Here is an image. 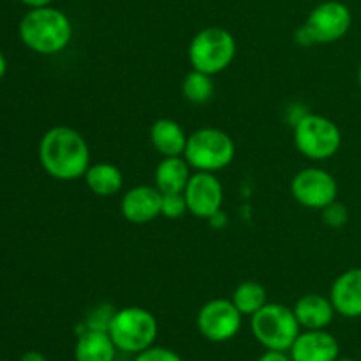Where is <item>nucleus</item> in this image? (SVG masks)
I'll return each instance as SVG.
<instances>
[{"mask_svg": "<svg viewBox=\"0 0 361 361\" xmlns=\"http://www.w3.org/2000/svg\"><path fill=\"white\" fill-rule=\"evenodd\" d=\"M39 161L42 169L55 180L71 182L83 178L90 168V148L83 134L67 126L46 130L39 143Z\"/></svg>", "mask_w": 361, "mask_h": 361, "instance_id": "f257e3e1", "label": "nucleus"}, {"mask_svg": "<svg viewBox=\"0 0 361 361\" xmlns=\"http://www.w3.org/2000/svg\"><path fill=\"white\" fill-rule=\"evenodd\" d=\"M21 42L39 55H56L69 46L73 39V23L63 11L56 7L30 9L18 27Z\"/></svg>", "mask_w": 361, "mask_h": 361, "instance_id": "f03ea898", "label": "nucleus"}, {"mask_svg": "<svg viewBox=\"0 0 361 361\" xmlns=\"http://www.w3.org/2000/svg\"><path fill=\"white\" fill-rule=\"evenodd\" d=\"M236 154L233 137L215 127H201L189 134L183 157L194 171L217 173L228 168Z\"/></svg>", "mask_w": 361, "mask_h": 361, "instance_id": "7ed1b4c3", "label": "nucleus"}, {"mask_svg": "<svg viewBox=\"0 0 361 361\" xmlns=\"http://www.w3.org/2000/svg\"><path fill=\"white\" fill-rule=\"evenodd\" d=\"M236 51L238 46L231 32L222 27H207L190 39L187 56L192 69L215 76L231 66Z\"/></svg>", "mask_w": 361, "mask_h": 361, "instance_id": "20e7f679", "label": "nucleus"}, {"mask_svg": "<svg viewBox=\"0 0 361 361\" xmlns=\"http://www.w3.org/2000/svg\"><path fill=\"white\" fill-rule=\"evenodd\" d=\"M108 334L118 351L140 355L154 345L159 324L150 310L143 307H126L115 312Z\"/></svg>", "mask_w": 361, "mask_h": 361, "instance_id": "39448f33", "label": "nucleus"}, {"mask_svg": "<svg viewBox=\"0 0 361 361\" xmlns=\"http://www.w3.org/2000/svg\"><path fill=\"white\" fill-rule=\"evenodd\" d=\"M295 147L310 161H328L342 147V133L334 120L316 113H305L293 126Z\"/></svg>", "mask_w": 361, "mask_h": 361, "instance_id": "423d86ee", "label": "nucleus"}, {"mask_svg": "<svg viewBox=\"0 0 361 361\" xmlns=\"http://www.w3.org/2000/svg\"><path fill=\"white\" fill-rule=\"evenodd\" d=\"M250 328L263 348L274 351H289L300 335V323L295 310L282 303H267L250 321Z\"/></svg>", "mask_w": 361, "mask_h": 361, "instance_id": "0eeeda50", "label": "nucleus"}, {"mask_svg": "<svg viewBox=\"0 0 361 361\" xmlns=\"http://www.w3.org/2000/svg\"><path fill=\"white\" fill-rule=\"evenodd\" d=\"M303 25L312 35L314 44H331L344 39L351 30L353 14L341 0H326L310 11Z\"/></svg>", "mask_w": 361, "mask_h": 361, "instance_id": "6e6552de", "label": "nucleus"}, {"mask_svg": "<svg viewBox=\"0 0 361 361\" xmlns=\"http://www.w3.org/2000/svg\"><path fill=\"white\" fill-rule=\"evenodd\" d=\"M291 194L298 204L312 210H323L337 200L338 183L323 168H305L291 180Z\"/></svg>", "mask_w": 361, "mask_h": 361, "instance_id": "1a4fd4ad", "label": "nucleus"}, {"mask_svg": "<svg viewBox=\"0 0 361 361\" xmlns=\"http://www.w3.org/2000/svg\"><path fill=\"white\" fill-rule=\"evenodd\" d=\"M200 334L210 342H228L242 328V312L231 300L215 298L204 303L196 317Z\"/></svg>", "mask_w": 361, "mask_h": 361, "instance_id": "9d476101", "label": "nucleus"}, {"mask_svg": "<svg viewBox=\"0 0 361 361\" xmlns=\"http://www.w3.org/2000/svg\"><path fill=\"white\" fill-rule=\"evenodd\" d=\"M187 210L197 219H210L222 210L224 204V187L215 173L194 171L190 175L185 190Z\"/></svg>", "mask_w": 361, "mask_h": 361, "instance_id": "9b49d317", "label": "nucleus"}, {"mask_svg": "<svg viewBox=\"0 0 361 361\" xmlns=\"http://www.w3.org/2000/svg\"><path fill=\"white\" fill-rule=\"evenodd\" d=\"M162 192L155 185H136L120 201V212L130 224L143 226L161 215Z\"/></svg>", "mask_w": 361, "mask_h": 361, "instance_id": "f8f14e48", "label": "nucleus"}, {"mask_svg": "<svg viewBox=\"0 0 361 361\" xmlns=\"http://www.w3.org/2000/svg\"><path fill=\"white\" fill-rule=\"evenodd\" d=\"M338 355V341L326 330L303 331L289 349L291 361H335Z\"/></svg>", "mask_w": 361, "mask_h": 361, "instance_id": "ddd939ff", "label": "nucleus"}, {"mask_svg": "<svg viewBox=\"0 0 361 361\" xmlns=\"http://www.w3.org/2000/svg\"><path fill=\"white\" fill-rule=\"evenodd\" d=\"M330 300L338 316L348 319L361 317V267L349 268L335 279Z\"/></svg>", "mask_w": 361, "mask_h": 361, "instance_id": "4468645a", "label": "nucleus"}, {"mask_svg": "<svg viewBox=\"0 0 361 361\" xmlns=\"http://www.w3.org/2000/svg\"><path fill=\"white\" fill-rule=\"evenodd\" d=\"M295 316L300 326L305 330H326L335 317L334 303L330 298L316 293L303 295L295 303Z\"/></svg>", "mask_w": 361, "mask_h": 361, "instance_id": "2eb2a0df", "label": "nucleus"}, {"mask_svg": "<svg viewBox=\"0 0 361 361\" xmlns=\"http://www.w3.org/2000/svg\"><path fill=\"white\" fill-rule=\"evenodd\" d=\"M187 134L183 127L173 118H159L150 127L152 147L162 157H180L185 152Z\"/></svg>", "mask_w": 361, "mask_h": 361, "instance_id": "dca6fc26", "label": "nucleus"}, {"mask_svg": "<svg viewBox=\"0 0 361 361\" xmlns=\"http://www.w3.org/2000/svg\"><path fill=\"white\" fill-rule=\"evenodd\" d=\"M116 345L108 331L83 330L78 335L74 360L76 361H115Z\"/></svg>", "mask_w": 361, "mask_h": 361, "instance_id": "f3484780", "label": "nucleus"}, {"mask_svg": "<svg viewBox=\"0 0 361 361\" xmlns=\"http://www.w3.org/2000/svg\"><path fill=\"white\" fill-rule=\"evenodd\" d=\"M190 178V166L183 155L162 157L154 173V185L162 194L183 192Z\"/></svg>", "mask_w": 361, "mask_h": 361, "instance_id": "a211bd4d", "label": "nucleus"}, {"mask_svg": "<svg viewBox=\"0 0 361 361\" xmlns=\"http://www.w3.org/2000/svg\"><path fill=\"white\" fill-rule=\"evenodd\" d=\"M85 183L92 194L99 197L115 196L123 187V175L118 166L111 162H97L90 164L85 173Z\"/></svg>", "mask_w": 361, "mask_h": 361, "instance_id": "6ab92c4d", "label": "nucleus"}, {"mask_svg": "<svg viewBox=\"0 0 361 361\" xmlns=\"http://www.w3.org/2000/svg\"><path fill=\"white\" fill-rule=\"evenodd\" d=\"M231 302L242 312V316L252 317L268 303L267 288L256 281H245L236 286Z\"/></svg>", "mask_w": 361, "mask_h": 361, "instance_id": "aec40b11", "label": "nucleus"}, {"mask_svg": "<svg viewBox=\"0 0 361 361\" xmlns=\"http://www.w3.org/2000/svg\"><path fill=\"white\" fill-rule=\"evenodd\" d=\"M212 78L214 76L201 73V71H189L182 81L183 97L192 102V104H204V102L210 101L215 92V85Z\"/></svg>", "mask_w": 361, "mask_h": 361, "instance_id": "412c9836", "label": "nucleus"}, {"mask_svg": "<svg viewBox=\"0 0 361 361\" xmlns=\"http://www.w3.org/2000/svg\"><path fill=\"white\" fill-rule=\"evenodd\" d=\"M116 310L109 303H99L94 309L88 312L87 321H85V328L87 330H97V331H108L109 324H111L113 316Z\"/></svg>", "mask_w": 361, "mask_h": 361, "instance_id": "4be33fe9", "label": "nucleus"}, {"mask_svg": "<svg viewBox=\"0 0 361 361\" xmlns=\"http://www.w3.org/2000/svg\"><path fill=\"white\" fill-rule=\"evenodd\" d=\"M187 203L183 192H169L162 194L161 215L168 219H180L187 214Z\"/></svg>", "mask_w": 361, "mask_h": 361, "instance_id": "5701e85b", "label": "nucleus"}, {"mask_svg": "<svg viewBox=\"0 0 361 361\" xmlns=\"http://www.w3.org/2000/svg\"><path fill=\"white\" fill-rule=\"evenodd\" d=\"M323 214V222L328 226V228H344L349 222V210L344 203L335 200L334 203H330L328 207H324L321 210Z\"/></svg>", "mask_w": 361, "mask_h": 361, "instance_id": "b1692460", "label": "nucleus"}, {"mask_svg": "<svg viewBox=\"0 0 361 361\" xmlns=\"http://www.w3.org/2000/svg\"><path fill=\"white\" fill-rule=\"evenodd\" d=\"M134 361H183L182 356L176 355L175 351L166 348H148L147 351L136 355V360Z\"/></svg>", "mask_w": 361, "mask_h": 361, "instance_id": "393cba45", "label": "nucleus"}, {"mask_svg": "<svg viewBox=\"0 0 361 361\" xmlns=\"http://www.w3.org/2000/svg\"><path fill=\"white\" fill-rule=\"evenodd\" d=\"M257 361H291V356L286 355V351H274V349H267V353L257 358Z\"/></svg>", "mask_w": 361, "mask_h": 361, "instance_id": "a878e982", "label": "nucleus"}, {"mask_svg": "<svg viewBox=\"0 0 361 361\" xmlns=\"http://www.w3.org/2000/svg\"><path fill=\"white\" fill-rule=\"evenodd\" d=\"M20 361H48L46 356L39 351H27L23 356H21Z\"/></svg>", "mask_w": 361, "mask_h": 361, "instance_id": "bb28decb", "label": "nucleus"}, {"mask_svg": "<svg viewBox=\"0 0 361 361\" xmlns=\"http://www.w3.org/2000/svg\"><path fill=\"white\" fill-rule=\"evenodd\" d=\"M20 2L25 4L27 7H30V9H35V7L51 6L53 0H20Z\"/></svg>", "mask_w": 361, "mask_h": 361, "instance_id": "cd10ccee", "label": "nucleus"}, {"mask_svg": "<svg viewBox=\"0 0 361 361\" xmlns=\"http://www.w3.org/2000/svg\"><path fill=\"white\" fill-rule=\"evenodd\" d=\"M208 221H210V224L215 226V228H221V226L226 224V215L222 214V210H221V212H217V214H215L214 217L208 219Z\"/></svg>", "mask_w": 361, "mask_h": 361, "instance_id": "c85d7f7f", "label": "nucleus"}, {"mask_svg": "<svg viewBox=\"0 0 361 361\" xmlns=\"http://www.w3.org/2000/svg\"><path fill=\"white\" fill-rule=\"evenodd\" d=\"M6 73H7V60L6 56H4V53L0 51V80L6 76Z\"/></svg>", "mask_w": 361, "mask_h": 361, "instance_id": "c756f323", "label": "nucleus"}, {"mask_svg": "<svg viewBox=\"0 0 361 361\" xmlns=\"http://www.w3.org/2000/svg\"><path fill=\"white\" fill-rule=\"evenodd\" d=\"M358 85H360V88H361V63H360V67H358Z\"/></svg>", "mask_w": 361, "mask_h": 361, "instance_id": "7c9ffc66", "label": "nucleus"}, {"mask_svg": "<svg viewBox=\"0 0 361 361\" xmlns=\"http://www.w3.org/2000/svg\"><path fill=\"white\" fill-rule=\"evenodd\" d=\"M335 361H356V360H349V358H338V360H335Z\"/></svg>", "mask_w": 361, "mask_h": 361, "instance_id": "2f4dec72", "label": "nucleus"}]
</instances>
